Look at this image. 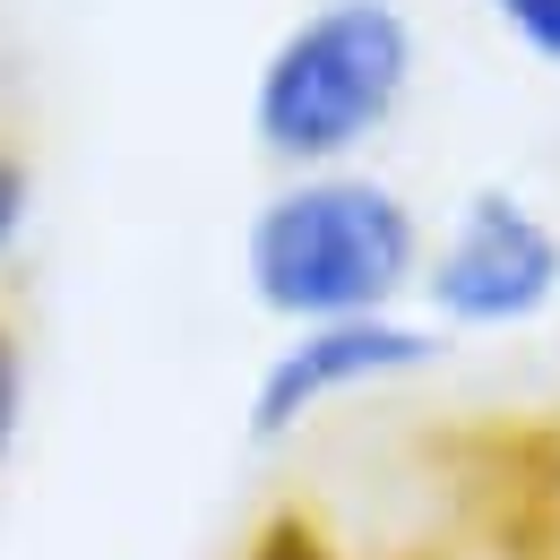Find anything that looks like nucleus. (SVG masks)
<instances>
[{"mask_svg":"<svg viewBox=\"0 0 560 560\" xmlns=\"http://www.w3.org/2000/svg\"><path fill=\"white\" fill-rule=\"evenodd\" d=\"M18 422H26V337H18V319L0 311V466H9V448H18Z\"/></svg>","mask_w":560,"mask_h":560,"instance_id":"obj_8","label":"nucleus"},{"mask_svg":"<svg viewBox=\"0 0 560 560\" xmlns=\"http://www.w3.org/2000/svg\"><path fill=\"white\" fill-rule=\"evenodd\" d=\"M422 35L406 0H311L250 78V139L284 173L353 164L415 95Z\"/></svg>","mask_w":560,"mask_h":560,"instance_id":"obj_2","label":"nucleus"},{"mask_svg":"<svg viewBox=\"0 0 560 560\" xmlns=\"http://www.w3.org/2000/svg\"><path fill=\"white\" fill-rule=\"evenodd\" d=\"M483 9L500 18V35H509L526 61L560 70V0H483Z\"/></svg>","mask_w":560,"mask_h":560,"instance_id":"obj_6","label":"nucleus"},{"mask_svg":"<svg viewBox=\"0 0 560 560\" xmlns=\"http://www.w3.org/2000/svg\"><path fill=\"white\" fill-rule=\"evenodd\" d=\"M422 259H431V233L415 199L353 164L284 173L242 224V284L284 328L397 311L422 284Z\"/></svg>","mask_w":560,"mask_h":560,"instance_id":"obj_1","label":"nucleus"},{"mask_svg":"<svg viewBox=\"0 0 560 560\" xmlns=\"http://www.w3.org/2000/svg\"><path fill=\"white\" fill-rule=\"evenodd\" d=\"M233 560H346V535L311 500H268L250 517V535L233 544Z\"/></svg>","mask_w":560,"mask_h":560,"instance_id":"obj_5","label":"nucleus"},{"mask_svg":"<svg viewBox=\"0 0 560 560\" xmlns=\"http://www.w3.org/2000/svg\"><path fill=\"white\" fill-rule=\"evenodd\" d=\"M440 346H448V328L406 319V311L302 319V328H284V346L259 362L250 406H242V431H250L259 448H277V440H293V431H311L328 406H346V397H371V388H397V380L431 371Z\"/></svg>","mask_w":560,"mask_h":560,"instance_id":"obj_4","label":"nucleus"},{"mask_svg":"<svg viewBox=\"0 0 560 560\" xmlns=\"http://www.w3.org/2000/svg\"><path fill=\"white\" fill-rule=\"evenodd\" d=\"M422 311L431 328H526L560 302V224L517 190H475L448 215V233H431L422 259Z\"/></svg>","mask_w":560,"mask_h":560,"instance_id":"obj_3","label":"nucleus"},{"mask_svg":"<svg viewBox=\"0 0 560 560\" xmlns=\"http://www.w3.org/2000/svg\"><path fill=\"white\" fill-rule=\"evenodd\" d=\"M26 224H35V164H26V147L0 139V259L26 242Z\"/></svg>","mask_w":560,"mask_h":560,"instance_id":"obj_7","label":"nucleus"}]
</instances>
